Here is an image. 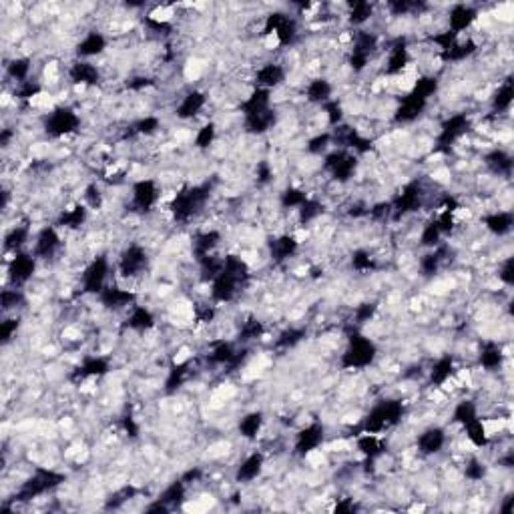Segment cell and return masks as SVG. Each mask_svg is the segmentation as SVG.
Returning <instances> with one entry per match:
<instances>
[{
  "mask_svg": "<svg viewBox=\"0 0 514 514\" xmlns=\"http://www.w3.org/2000/svg\"><path fill=\"white\" fill-rule=\"evenodd\" d=\"M213 141H216V125L213 123H207L195 135V145L199 149H207V147L213 145Z\"/></svg>",
  "mask_w": 514,
  "mask_h": 514,
  "instance_id": "cell-20",
  "label": "cell"
},
{
  "mask_svg": "<svg viewBox=\"0 0 514 514\" xmlns=\"http://www.w3.org/2000/svg\"><path fill=\"white\" fill-rule=\"evenodd\" d=\"M28 235H30V229L26 228V225H14V228L6 233V238H4V247L11 250V252L18 253L21 252V247L28 241Z\"/></svg>",
  "mask_w": 514,
  "mask_h": 514,
  "instance_id": "cell-18",
  "label": "cell"
},
{
  "mask_svg": "<svg viewBox=\"0 0 514 514\" xmlns=\"http://www.w3.org/2000/svg\"><path fill=\"white\" fill-rule=\"evenodd\" d=\"M284 77H286V69L279 62H265L255 72V81L259 84V89H267V91L272 86L281 84Z\"/></svg>",
  "mask_w": 514,
  "mask_h": 514,
  "instance_id": "cell-11",
  "label": "cell"
},
{
  "mask_svg": "<svg viewBox=\"0 0 514 514\" xmlns=\"http://www.w3.org/2000/svg\"><path fill=\"white\" fill-rule=\"evenodd\" d=\"M45 129L50 137H67L77 129H81V117L72 108L59 107L47 115Z\"/></svg>",
  "mask_w": 514,
  "mask_h": 514,
  "instance_id": "cell-1",
  "label": "cell"
},
{
  "mask_svg": "<svg viewBox=\"0 0 514 514\" xmlns=\"http://www.w3.org/2000/svg\"><path fill=\"white\" fill-rule=\"evenodd\" d=\"M484 225L492 235L503 238L506 233H510V229H513V216L506 213V211H496V213H492L484 219Z\"/></svg>",
  "mask_w": 514,
  "mask_h": 514,
  "instance_id": "cell-15",
  "label": "cell"
},
{
  "mask_svg": "<svg viewBox=\"0 0 514 514\" xmlns=\"http://www.w3.org/2000/svg\"><path fill=\"white\" fill-rule=\"evenodd\" d=\"M376 358V346L364 335H352L350 346L344 354V366L346 368H356L362 370L366 366H370L371 359Z\"/></svg>",
  "mask_w": 514,
  "mask_h": 514,
  "instance_id": "cell-2",
  "label": "cell"
},
{
  "mask_svg": "<svg viewBox=\"0 0 514 514\" xmlns=\"http://www.w3.org/2000/svg\"><path fill=\"white\" fill-rule=\"evenodd\" d=\"M332 93H334V84L323 77L311 79L310 83L306 84V99L310 103H328Z\"/></svg>",
  "mask_w": 514,
  "mask_h": 514,
  "instance_id": "cell-13",
  "label": "cell"
},
{
  "mask_svg": "<svg viewBox=\"0 0 514 514\" xmlns=\"http://www.w3.org/2000/svg\"><path fill=\"white\" fill-rule=\"evenodd\" d=\"M107 48V38L96 33V30H91L81 38V43L77 45V55L83 57V59H89V57H99L103 55Z\"/></svg>",
  "mask_w": 514,
  "mask_h": 514,
  "instance_id": "cell-12",
  "label": "cell"
},
{
  "mask_svg": "<svg viewBox=\"0 0 514 514\" xmlns=\"http://www.w3.org/2000/svg\"><path fill=\"white\" fill-rule=\"evenodd\" d=\"M263 426V414L262 412H252L247 416H243L240 422V432L241 438H247V440H255L259 436Z\"/></svg>",
  "mask_w": 514,
  "mask_h": 514,
  "instance_id": "cell-16",
  "label": "cell"
},
{
  "mask_svg": "<svg viewBox=\"0 0 514 514\" xmlns=\"http://www.w3.org/2000/svg\"><path fill=\"white\" fill-rule=\"evenodd\" d=\"M444 444H446V434H444L442 428L432 426L418 436V452L426 456L436 454L438 450H442Z\"/></svg>",
  "mask_w": 514,
  "mask_h": 514,
  "instance_id": "cell-10",
  "label": "cell"
},
{
  "mask_svg": "<svg viewBox=\"0 0 514 514\" xmlns=\"http://www.w3.org/2000/svg\"><path fill=\"white\" fill-rule=\"evenodd\" d=\"M159 201H161V193H159V187H157V183L153 179H141L133 185V193H131L133 209L149 211V209H153Z\"/></svg>",
  "mask_w": 514,
  "mask_h": 514,
  "instance_id": "cell-3",
  "label": "cell"
},
{
  "mask_svg": "<svg viewBox=\"0 0 514 514\" xmlns=\"http://www.w3.org/2000/svg\"><path fill=\"white\" fill-rule=\"evenodd\" d=\"M263 470V456L257 454V452H253L250 454L243 462H241V466L238 468V480H243V482H252L255 480L259 474H262Z\"/></svg>",
  "mask_w": 514,
  "mask_h": 514,
  "instance_id": "cell-14",
  "label": "cell"
},
{
  "mask_svg": "<svg viewBox=\"0 0 514 514\" xmlns=\"http://www.w3.org/2000/svg\"><path fill=\"white\" fill-rule=\"evenodd\" d=\"M323 442V426L322 424H310L298 434L296 448L301 454L310 456L311 452H318V448Z\"/></svg>",
  "mask_w": 514,
  "mask_h": 514,
  "instance_id": "cell-7",
  "label": "cell"
},
{
  "mask_svg": "<svg viewBox=\"0 0 514 514\" xmlns=\"http://www.w3.org/2000/svg\"><path fill=\"white\" fill-rule=\"evenodd\" d=\"M205 105H207L205 93H201V91H191V93H187V95L181 99V103L175 108V115L179 119H193V117H197L203 111Z\"/></svg>",
  "mask_w": 514,
  "mask_h": 514,
  "instance_id": "cell-9",
  "label": "cell"
},
{
  "mask_svg": "<svg viewBox=\"0 0 514 514\" xmlns=\"http://www.w3.org/2000/svg\"><path fill=\"white\" fill-rule=\"evenodd\" d=\"M476 21H479V12L474 11L472 6H466V4H456L454 9L450 11V14H448L450 33H454V35L464 33Z\"/></svg>",
  "mask_w": 514,
  "mask_h": 514,
  "instance_id": "cell-6",
  "label": "cell"
},
{
  "mask_svg": "<svg viewBox=\"0 0 514 514\" xmlns=\"http://www.w3.org/2000/svg\"><path fill=\"white\" fill-rule=\"evenodd\" d=\"M35 267L36 257L26 255V253H14V259H12L11 267H9V275H11L14 284H23V281H28L33 277Z\"/></svg>",
  "mask_w": 514,
  "mask_h": 514,
  "instance_id": "cell-8",
  "label": "cell"
},
{
  "mask_svg": "<svg viewBox=\"0 0 514 514\" xmlns=\"http://www.w3.org/2000/svg\"><path fill=\"white\" fill-rule=\"evenodd\" d=\"M513 105V84L510 81H504L492 95V108L498 113H506Z\"/></svg>",
  "mask_w": 514,
  "mask_h": 514,
  "instance_id": "cell-17",
  "label": "cell"
},
{
  "mask_svg": "<svg viewBox=\"0 0 514 514\" xmlns=\"http://www.w3.org/2000/svg\"><path fill=\"white\" fill-rule=\"evenodd\" d=\"M6 72L11 74L14 81L26 83V79H28V74H30V60L14 59L11 65H6Z\"/></svg>",
  "mask_w": 514,
  "mask_h": 514,
  "instance_id": "cell-19",
  "label": "cell"
},
{
  "mask_svg": "<svg viewBox=\"0 0 514 514\" xmlns=\"http://www.w3.org/2000/svg\"><path fill=\"white\" fill-rule=\"evenodd\" d=\"M60 247V235L55 228H45L38 231L35 240V257L36 259H48Z\"/></svg>",
  "mask_w": 514,
  "mask_h": 514,
  "instance_id": "cell-5",
  "label": "cell"
},
{
  "mask_svg": "<svg viewBox=\"0 0 514 514\" xmlns=\"http://www.w3.org/2000/svg\"><path fill=\"white\" fill-rule=\"evenodd\" d=\"M108 275L107 257H95L93 262L84 267L83 274V289L86 294H101L105 289V281Z\"/></svg>",
  "mask_w": 514,
  "mask_h": 514,
  "instance_id": "cell-4",
  "label": "cell"
}]
</instances>
